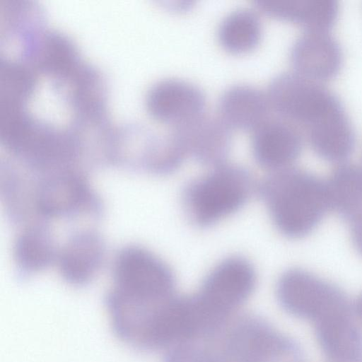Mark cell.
Segmentation results:
<instances>
[{
  "label": "cell",
  "mask_w": 362,
  "mask_h": 362,
  "mask_svg": "<svg viewBox=\"0 0 362 362\" xmlns=\"http://www.w3.org/2000/svg\"><path fill=\"white\" fill-rule=\"evenodd\" d=\"M14 258L21 269L35 272L44 269L54 258V247L49 231L42 226H32L17 238Z\"/></svg>",
  "instance_id": "d6986e66"
},
{
  "label": "cell",
  "mask_w": 362,
  "mask_h": 362,
  "mask_svg": "<svg viewBox=\"0 0 362 362\" xmlns=\"http://www.w3.org/2000/svg\"><path fill=\"white\" fill-rule=\"evenodd\" d=\"M250 173L235 164L223 163L189 183L183 202L190 220L209 226L240 209L253 188Z\"/></svg>",
  "instance_id": "277c9868"
},
{
  "label": "cell",
  "mask_w": 362,
  "mask_h": 362,
  "mask_svg": "<svg viewBox=\"0 0 362 362\" xmlns=\"http://www.w3.org/2000/svg\"><path fill=\"white\" fill-rule=\"evenodd\" d=\"M147 104L155 118L173 127L205 113L206 97L193 83L171 78L152 86Z\"/></svg>",
  "instance_id": "30bf717a"
},
{
  "label": "cell",
  "mask_w": 362,
  "mask_h": 362,
  "mask_svg": "<svg viewBox=\"0 0 362 362\" xmlns=\"http://www.w3.org/2000/svg\"><path fill=\"white\" fill-rule=\"evenodd\" d=\"M351 313L334 314L314 322L318 344L333 362H354L362 356V331Z\"/></svg>",
  "instance_id": "9a60e30c"
},
{
  "label": "cell",
  "mask_w": 362,
  "mask_h": 362,
  "mask_svg": "<svg viewBox=\"0 0 362 362\" xmlns=\"http://www.w3.org/2000/svg\"><path fill=\"white\" fill-rule=\"evenodd\" d=\"M354 310L358 317L362 320V293L356 301Z\"/></svg>",
  "instance_id": "ffe728a7"
},
{
  "label": "cell",
  "mask_w": 362,
  "mask_h": 362,
  "mask_svg": "<svg viewBox=\"0 0 362 362\" xmlns=\"http://www.w3.org/2000/svg\"><path fill=\"white\" fill-rule=\"evenodd\" d=\"M267 92L248 84L228 87L218 101V116L232 129L252 131L270 116Z\"/></svg>",
  "instance_id": "5bb4252c"
},
{
  "label": "cell",
  "mask_w": 362,
  "mask_h": 362,
  "mask_svg": "<svg viewBox=\"0 0 362 362\" xmlns=\"http://www.w3.org/2000/svg\"><path fill=\"white\" fill-rule=\"evenodd\" d=\"M303 134L291 122L269 116L252 131V150L257 162L272 172L291 167L299 156Z\"/></svg>",
  "instance_id": "9c48e42d"
},
{
  "label": "cell",
  "mask_w": 362,
  "mask_h": 362,
  "mask_svg": "<svg viewBox=\"0 0 362 362\" xmlns=\"http://www.w3.org/2000/svg\"><path fill=\"white\" fill-rule=\"evenodd\" d=\"M262 35V23L255 10L239 8L228 13L218 30L221 45L233 53H243L254 49Z\"/></svg>",
  "instance_id": "ac0fdd59"
},
{
  "label": "cell",
  "mask_w": 362,
  "mask_h": 362,
  "mask_svg": "<svg viewBox=\"0 0 362 362\" xmlns=\"http://www.w3.org/2000/svg\"><path fill=\"white\" fill-rule=\"evenodd\" d=\"M170 132L186 157L211 167L225 163L231 145V129L218 115L204 113L171 127Z\"/></svg>",
  "instance_id": "ba28073f"
},
{
  "label": "cell",
  "mask_w": 362,
  "mask_h": 362,
  "mask_svg": "<svg viewBox=\"0 0 362 362\" xmlns=\"http://www.w3.org/2000/svg\"><path fill=\"white\" fill-rule=\"evenodd\" d=\"M266 92L272 110L298 127L313 151L334 145L352 127L333 91L296 71L274 76Z\"/></svg>",
  "instance_id": "6da1fadb"
},
{
  "label": "cell",
  "mask_w": 362,
  "mask_h": 362,
  "mask_svg": "<svg viewBox=\"0 0 362 362\" xmlns=\"http://www.w3.org/2000/svg\"><path fill=\"white\" fill-rule=\"evenodd\" d=\"M259 189L275 226L289 238L309 234L331 209L327 182L292 166L272 172Z\"/></svg>",
  "instance_id": "3957f363"
},
{
  "label": "cell",
  "mask_w": 362,
  "mask_h": 362,
  "mask_svg": "<svg viewBox=\"0 0 362 362\" xmlns=\"http://www.w3.org/2000/svg\"><path fill=\"white\" fill-rule=\"evenodd\" d=\"M33 196L37 212L46 217L82 210L91 201V193L83 177L70 171L45 177L37 184Z\"/></svg>",
  "instance_id": "7c38bea8"
},
{
  "label": "cell",
  "mask_w": 362,
  "mask_h": 362,
  "mask_svg": "<svg viewBox=\"0 0 362 362\" xmlns=\"http://www.w3.org/2000/svg\"><path fill=\"white\" fill-rule=\"evenodd\" d=\"M290 59L294 71L321 82L338 74L343 54L337 40L328 30H305L293 42Z\"/></svg>",
  "instance_id": "8fae6325"
},
{
  "label": "cell",
  "mask_w": 362,
  "mask_h": 362,
  "mask_svg": "<svg viewBox=\"0 0 362 362\" xmlns=\"http://www.w3.org/2000/svg\"><path fill=\"white\" fill-rule=\"evenodd\" d=\"M255 284L256 274L251 263L233 256L212 269L194 296L209 322L217 326L249 298Z\"/></svg>",
  "instance_id": "8992f818"
},
{
  "label": "cell",
  "mask_w": 362,
  "mask_h": 362,
  "mask_svg": "<svg viewBox=\"0 0 362 362\" xmlns=\"http://www.w3.org/2000/svg\"><path fill=\"white\" fill-rule=\"evenodd\" d=\"M291 339L253 317H231L213 330L187 342L179 362H301Z\"/></svg>",
  "instance_id": "7a4b0ae2"
},
{
  "label": "cell",
  "mask_w": 362,
  "mask_h": 362,
  "mask_svg": "<svg viewBox=\"0 0 362 362\" xmlns=\"http://www.w3.org/2000/svg\"><path fill=\"white\" fill-rule=\"evenodd\" d=\"M113 277L110 292L134 305H158L175 296V278L170 268L141 247H127L118 253Z\"/></svg>",
  "instance_id": "5b68a950"
},
{
  "label": "cell",
  "mask_w": 362,
  "mask_h": 362,
  "mask_svg": "<svg viewBox=\"0 0 362 362\" xmlns=\"http://www.w3.org/2000/svg\"><path fill=\"white\" fill-rule=\"evenodd\" d=\"M104 252L102 239L95 233L86 231L73 236L58 257L64 279L76 285L89 281L100 269Z\"/></svg>",
  "instance_id": "e0dca14e"
},
{
  "label": "cell",
  "mask_w": 362,
  "mask_h": 362,
  "mask_svg": "<svg viewBox=\"0 0 362 362\" xmlns=\"http://www.w3.org/2000/svg\"><path fill=\"white\" fill-rule=\"evenodd\" d=\"M327 184L330 206L348 224L354 245L362 255V167L341 163Z\"/></svg>",
  "instance_id": "4fadbf2b"
},
{
  "label": "cell",
  "mask_w": 362,
  "mask_h": 362,
  "mask_svg": "<svg viewBox=\"0 0 362 362\" xmlns=\"http://www.w3.org/2000/svg\"><path fill=\"white\" fill-rule=\"evenodd\" d=\"M255 4L260 12L305 30H328L339 13L338 2L334 0H257Z\"/></svg>",
  "instance_id": "2e32d148"
},
{
  "label": "cell",
  "mask_w": 362,
  "mask_h": 362,
  "mask_svg": "<svg viewBox=\"0 0 362 362\" xmlns=\"http://www.w3.org/2000/svg\"><path fill=\"white\" fill-rule=\"evenodd\" d=\"M276 296L286 312L313 322L334 314L351 312L343 291L302 269H291L281 274Z\"/></svg>",
  "instance_id": "52a82bcc"
}]
</instances>
